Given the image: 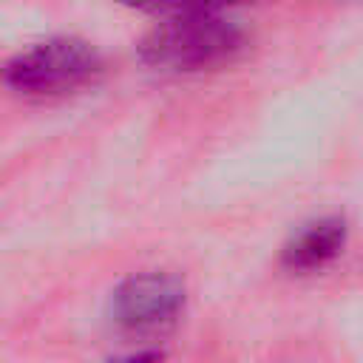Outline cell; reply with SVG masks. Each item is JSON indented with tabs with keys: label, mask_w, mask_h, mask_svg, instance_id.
<instances>
[{
	"label": "cell",
	"mask_w": 363,
	"mask_h": 363,
	"mask_svg": "<svg viewBox=\"0 0 363 363\" xmlns=\"http://www.w3.org/2000/svg\"><path fill=\"white\" fill-rule=\"evenodd\" d=\"M247 34L227 14L159 20L136 45L145 65L167 74H199L235 62Z\"/></svg>",
	"instance_id": "1"
},
{
	"label": "cell",
	"mask_w": 363,
	"mask_h": 363,
	"mask_svg": "<svg viewBox=\"0 0 363 363\" xmlns=\"http://www.w3.org/2000/svg\"><path fill=\"white\" fill-rule=\"evenodd\" d=\"M102 74L105 60L91 43L51 37L17 51L3 68V82L23 99H62L96 85Z\"/></svg>",
	"instance_id": "2"
},
{
	"label": "cell",
	"mask_w": 363,
	"mask_h": 363,
	"mask_svg": "<svg viewBox=\"0 0 363 363\" xmlns=\"http://www.w3.org/2000/svg\"><path fill=\"white\" fill-rule=\"evenodd\" d=\"M184 281L164 269L128 275L111 292V320L130 335H153L179 320L184 312Z\"/></svg>",
	"instance_id": "3"
},
{
	"label": "cell",
	"mask_w": 363,
	"mask_h": 363,
	"mask_svg": "<svg viewBox=\"0 0 363 363\" xmlns=\"http://www.w3.org/2000/svg\"><path fill=\"white\" fill-rule=\"evenodd\" d=\"M349 227L343 216H323L303 224L281 250V264L292 272H312L326 267L346 247Z\"/></svg>",
	"instance_id": "4"
},
{
	"label": "cell",
	"mask_w": 363,
	"mask_h": 363,
	"mask_svg": "<svg viewBox=\"0 0 363 363\" xmlns=\"http://www.w3.org/2000/svg\"><path fill=\"white\" fill-rule=\"evenodd\" d=\"M119 3L139 14H150L159 20H179V17L227 14L230 9L241 6L244 0H119Z\"/></svg>",
	"instance_id": "5"
},
{
	"label": "cell",
	"mask_w": 363,
	"mask_h": 363,
	"mask_svg": "<svg viewBox=\"0 0 363 363\" xmlns=\"http://www.w3.org/2000/svg\"><path fill=\"white\" fill-rule=\"evenodd\" d=\"M164 354L156 352V349H145V352H136V354H125V357H116L111 363H162Z\"/></svg>",
	"instance_id": "6"
}]
</instances>
